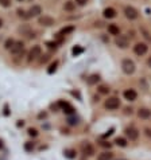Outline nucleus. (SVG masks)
Returning <instances> with one entry per match:
<instances>
[{"label": "nucleus", "mask_w": 151, "mask_h": 160, "mask_svg": "<svg viewBox=\"0 0 151 160\" xmlns=\"http://www.w3.org/2000/svg\"><path fill=\"white\" fill-rule=\"evenodd\" d=\"M81 49H78V47H74L73 49V54H78V53H81Z\"/></svg>", "instance_id": "c9c22d12"}, {"label": "nucleus", "mask_w": 151, "mask_h": 160, "mask_svg": "<svg viewBox=\"0 0 151 160\" xmlns=\"http://www.w3.org/2000/svg\"><path fill=\"white\" fill-rule=\"evenodd\" d=\"M76 3H77L78 5H85V4H86V0H76Z\"/></svg>", "instance_id": "72a5a7b5"}, {"label": "nucleus", "mask_w": 151, "mask_h": 160, "mask_svg": "<svg viewBox=\"0 0 151 160\" xmlns=\"http://www.w3.org/2000/svg\"><path fill=\"white\" fill-rule=\"evenodd\" d=\"M0 4L3 7H10L11 5V0H0Z\"/></svg>", "instance_id": "2f4dec72"}, {"label": "nucleus", "mask_w": 151, "mask_h": 160, "mask_svg": "<svg viewBox=\"0 0 151 160\" xmlns=\"http://www.w3.org/2000/svg\"><path fill=\"white\" fill-rule=\"evenodd\" d=\"M68 122H69L70 125H77L78 124V120H77V117L74 118V117H69L68 118Z\"/></svg>", "instance_id": "7c9ffc66"}, {"label": "nucleus", "mask_w": 151, "mask_h": 160, "mask_svg": "<svg viewBox=\"0 0 151 160\" xmlns=\"http://www.w3.org/2000/svg\"><path fill=\"white\" fill-rule=\"evenodd\" d=\"M147 50H148V46L146 43H136L135 46H134V53H135L136 55H139V57L146 54Z\"/></svg>", "instance_id": "6e6552de"}, {"label": "nucleus", "mask_w": 151, "mask_h": 160, "mask_svg": "<svg viewBox=\"0 0 151 160\" xmlns=\"http://www.w3.org/2000/svg\"><path fill=\"white\" fill-rule=\"evenodd\" d=\"M140 32H142V35L144 36V39L148 40V42H151V34L147 31V30H146V28L142 27V28H140Z\"/></svg>", "instance_id": "4be33fe9"}, {"label": "nucleus", "mask_w": 151, "mask_h": 160, "mask_svg": "<svg viewBox=\"0 0 151 160\" xmlns=\"http://www.w3.org/2000/svg\"><path fill=\"white\" fill-rule=\"evenodd\" d=\"M59 105L62 106V109H63V112L68 114H73L74 113V108L70 104H68V102H59Z\"/></svg>", "instance_id": "2eb2a0df"}, {"label": "nucleus", "mask_w": 151, "mask_h": 160, "mask_svg": "<svg viewBox=\"0 0 151 160\" xmlns=\"http://www.w3.org/2000/svg\"><path fill=\"white\" fill-rule=\"evenodd\" d=\"M115 44H116L119 49H127L130 46V40H128L127 36L124 35H117L115 38Z\"/></svg>", "instance_id": "423d86ee"}, {"label": "nucleus", "mask_w": 151, "mask_h": 160, "mask_svg": "<svg viewBox=\"0 0 151 160\" xmlns=\"http://www.w3.org/2000/svg\"><path fill=\"white\" fill-rule=\"evenodd\" d=\"M63 155H65V157H68V159H74L77 153H76L74 149H65V151H63Z\"/></svg>", "instance_id": "6ab92c4d"}, {"label": "nucleus", "mask_w": 151, "mask_h": 160, "mask_svg": "<svg viewBox=\"0 0 151 160\" xmlns=\"http://www.w3.org/2000/svg\"><path fill=\"white\" fill-rule=\"evenodd\" d=\"M14 43H15V40H14V39H7V40H6V43H4V47H6L7 50H11V47L14 46Z\"/></svg>", "instance_id": "bb28decb"}, {"label": "nucleus", "mask_w": 151, "mask_h": 160, "mask_svg": "<svg viewBox=\"0 0 151 160\" xmlns=\"http://www.w3.org/2000/svg\"><path fill=\"white\" fill-rule=\"evenodd\" d=\"M18 1H23V0H18Z\"/></svg>", "instance_id": "79ce46f5"}, {"label": "nucleus", "mask_w": 151, "mask_h": 160, "mask_svg": "<svg viewBox=\"0 0 151 160\" xmlns=\"http://www.w3.org/2000/svg\"><path fill=\"white\" fill-rule=\"evenodd\" d=\"M123 96H124V98H125L127 101H135L136 97H138V93H136L134 89H127L123 93Z\"/></svg>", "instance_id": "9b49d317"}, {"label": "nucleus", "mask_w": 151, "mask_h": 160, "mask_svg": "<svg viewBox=\"0 0 151 160\" xmlns=\"http://www.w3.org/2000/svg\"><path fill=\"white\" fill-rule=\"evenodd\" d=\"M113 159V153L108 152V151H104L97 155V160H112Z\"/></svg>", "instance_id": "4468645a"}, {"label": "nucleus", "mask_w": 151, "mask_h": 160, "mask_svg": "<svg viewBox=\"0 0 151 160\" xmlns=\"http://www.w3.org/2000/svg\"><path fill=\"white\" fill-rule=\"evenodd\" d=\"M99 81H100V77L97 74H92L89 78H88V83H89V85H94V83H97Z\"/></svg>", "instance_id": "aec40b11"}, {"label": "nucleus", "mask_w": 151, "mask_h": 160, "mask_svg": "<svg viewBox=\"0 0 151 160\" xmlns=\"http://www.w3.org/2000/svg\"><path fill=\"white\" fill-rule=\"evenodd\" d=\"M47 46H49V47H50V49H55V47H57V43H53V42H49V43H47Z\"/></svg>", "instance_id": "f704fd0d"}, {"label": "nucleus", "mask_w": 151, "mask_h": 160, "mask_svg": "<svg viewBox=\"0 0 151 160\" xmlns=\"http://www.w3.org/2000/svg\"><path fill=\"white\" fill-rule=\"evenodd\" d=\"M124 133H125V136L131 141H136L138 137H139V131H138L135 126H128V128H125Z\"/></svg>", "instance_id": "20e7f679"}, {"label": "nucleus", "mask_w": 151, "mask_h": 160, "mask_svg": "<svg viewBox=\"0 0 151 160\" xmlns=\"http://www.w3.org/2000/svg\"><path fill=\"white\" fill-rule=\"evenodd\" d=\"M74 30L73 26H69V27H65V28H62L61 32H59V35H66V34H69V32H72Z\"/></svg>", "instance_id": "b1692460"}, {"label": "nucleus", "mask_w": 151, "mask_h": 160, "mask_svg": "<svg viewBox=\"0 0 151 160\" xmlns=\"http://www.w3.org/2000/svg\"><path fill=\"white\" fill-rule=\"evenodd\" d=\"M101 147H105V148H111V143H107V141H101Z\"/></svg>", "instance_id": "473e14b6"}, {"label": "nucleus", "mask_w": 151, "mask_h": 160, "mask_svg": "<svg viewBox=\"0 0 151 160\" xmlns=\"http://www.w3.org/2000/svg\"><path fill=\"white\" fill-rule=\"evenodd\" d=\"M115 143H116L117 147H127V140L124 137H116Z\"/></svg>", "instance_id": "412c9836"}, {"label": "nucleus", "mask_w": 151, "mask_h": 160, "mask_svg": "<svg viewBox=\"0 0 151 160\" xmlns=\"http://www.w3.org/2000/svg\"><path fill=\"white\" fill-rule=\"evenodd\" d=\"M1 26H3V20L0 19V28H1Z\"/></svg>", "instance_id": "a19ab883"}, {"label": "nucleus", "mask_w": 151, "mask_h": 160, "mask_svg": "<svg viewBox=\"0 0 151 160\" xmlns=\"http://www.w3.org/2000/svg\"><path fill=\"white\" fill-rule=\"evenodd\" d=\"M38 23L41 26H45V27H51V26H54L55 20L51 18V16H47V15H43V16H39L38 19Z\"/></svg>", "instance_id": "0eeeda50"}, {"label": "nucleus", "mask_w": 151, "mask_h": 160, "mask_svg": "<svg viewBox=\"0 0 151 160\" xmlns=\"http://www.w3.org/2000/svg\"><path fill=\"white\" fill-rule=\"evenodd\" d=\"M144 132H146V135H147L148 137H151V129L150 128H146L144 129Z\"/></svg>", "instance_id": "e433bc0d"}, {"label": "nucleus", "mask_w": 151, "mask_h": 160, "mask_svg": "<svg viewBox=\"0 0 151 160\" xmlns=\"http://www.w3.org/2000/svg\"><path fill=\"white\" fill-rule=\"evenodd\" d=\"M30 31H31V28H30V26H22V27H19V32H22V34H30Z\"/></svg>", "instance_id": "a878e982"}, {"label": "nucleus", "mask_w": 151, "mask_h": 160, "mask_svg": "<svg viewBox=\"0 0 151 160\" xmlns=\"http://www.w3.org/2000/svg\"><path fill=\"white\" fill-rule=\"evenodd\" d=\"M125 114H132V109H131V108H125Z\"/></svg>", "instance_id": "4c0bfd02"}, {"label": "nucleus", "mask_w": 151, "mask_h": 160, "mask_svg": "<svg viewBox=\"0 0 151 160\" xmlns=\"http://www.w3.org/2000/svg\"><path fill=\"white\" fill-rule=\"evenodd\" d=\"M124 15H125L127 19L135 20V19H138L139 12H138V10H135V8L132 7V5H125V7H124Z\"/></svg>", "instance_id": "f03ea898"}, {"label": "nucleus", "mask_w": 151, "mask_h": 160, "mask_svg": "<svg viewBox=\"0 0 151 160\" xmlns=\"http://www.w3.org/2000/svg\"><path fill=\"white\" fill-rule=\"evenodd\" d=\"M57 65H58V62L51 63V65H50V67L47 69V73H49V74H53V73L55 71V69H57Z\"/></svg>", "instance_id": "cd10ccee"}, {"label": "nucleus", "mask_w": 151, "mask_h": 160, "mask_svg": "<svg viewBox=\"0 0 151 160\" xmlns=\"http://www.w3.org/2000/svg\"><path fill=\"white\" fill-rule=\"evenodd\" d=\"M18 16H19V18H22V19H28V18H30V16H28V14L26 11H24V10H22V8H18Z\"/></svg>", "instance_id": "5701e85b"}, {"label": "nucleus", "mask_w": 151, "mask_h": 160, "mask_svg": "<svg viewBox=\"0 0 151 160\" xmlns=\"http://www.w3.org/2000/svg\"><path fill=\"white\" fill-rule=\"evenodd\" d=\"M28 16L30 18H34V16H39L41 14H42V8H41V5H32V7L28 10Z\"/></svg>", "instance_id": "f8f14e48"}, {"label": "nucleus", "mask_w": 151, "mask_h": 160, "mask_svg": "<svg viewBox=\"0 0 151 160\" xmlns=\"http://www.w3.org/2000/svg\"><path fill=\"white\" fill-rule=\"evenodd\" d=\"M23 49H24L23 42H15L10 51H11L14 55H19V54H22V53H23Z\"/></svg>", "instance_id": "9d476101"}, {"label": "nucleus", "mask_w": 151, "mask_h": 160, "mask_svg": "<svg viewBox=\"0 0 151 160\" xmlns=\"http://www.w3.org/2000/svg\"><path fill=\"white\" fill-rule=\"evenodd\" d=\"M105 108L108 110H116L119 106H120V101L117 97H109L107 101H105Z\"/></svg>", "instance_id": "7ed1b4c3"}, {"label": "nucleus", "mask_w": 151, "mask_h": 160, "mask_svg": "<svg viewBox=\"0 0 151 160\" xmlns=\"http://www.w3.org/2000/svg\"><path fill=\"white\" fill-rule=\"evenodd\" d=\"M28 135L32 136V137H37V136H38V131H37L35 128H30V129H28Z\"/></svg>", "instance_id": "c756f323"}, {"label": "nucleus", "mask_w": 151, "mask_h": 160, "mask_svg": "<svg viewBox=\"0 0 151 160\" xmlns=\"http://www.w3.org/2000/svg\"><path fill=\"white\" fill-rule=\"evenodd\" d=\"M116 16V11L113 10V8L108 7L104 10V18H107V19H113Z\"/></svg>", "instance_id": "dca6fc26"}, {"label": "nucleus", "mask_w": 151, "mask_h": 160, "mask_svg": "<svg viewBox=\"0 0 151 160\" xmlns=\"http://www.w3.org/2000/svg\"><path fill=\"white\" fill-rule=\"evenodd\" d=\"M81 149H82V153H84L85 156H93V155H94V148H93V145L90 144V143H88V141L82 143Z\"/></svg>", "instance_id": "1a4fd4ad"}, {"label": "nucleus", "mask_w": 151, "mask_h": 160, "mask_svg": "<svg viewBox=\"0 0 151 160\" xmlns=\"http://www.w3.org/2000/svg\"><path fill=\"white\" fill-rule=\"evenodd\" d=\"M24 149H26L27 152H31V151L34 149V144H32V143H30V141H28V143H26V144H24Z\"/></svg>", "instance_id": "c85d7f7f"}, {"label": "nucleus", "mask_w": 151, "mask_h": 160, "mask_svg": "<svg viewBox=\"0 0 151 160\" xmlns=\"http://www.w3.org/2000/svg\"><path fill=\"white\" fill-rule=\"evenodd\" d=\"M147 65H148V67H151V57L147 59Z\"/></svg>", "instance_id": "ea45409f"}, {"label": "nucleus", "mask_w": 151, "mask_h": 160, "mask_svg": "<svg viewBox=\"0 0 151 160\" xmlns=\"http://www.w3.org/2000/svg\"><path fill=\"white\" fill-rule=\"evenodd\" d=\"M74 8H76V3L72 1V0H68V1L63 4V10H65V11H73Z\"/></svg>", "instance_id": "a211bd4d"}, {"label": "nucleus", "mask_w": 151, "mask_h": 160, "mask_svg": "<svg viewBox=\"0 0 151 160\" xmlns=\"http://www.w3.org/2000/svg\"><path fill=\"white\" fill-rule=\"evenodd\" d=\"M41 54H42V49H41V46H32L31 47L30 53H28V62H31V61H35L37 58H39L41 57Z\"/></svg>", "instance_id": "39448f33"}, {"label": "nucleus", "mask_w": 151, "mask_h": 160, "mask_svg": "<svg viewBox=\"0 0 151 160\" xmlns=\"http://www.w3.org/2000/svg\"><path fill=\"white\" fill-rule=\"evenodd\" d=\"M99 92H100L101 94H108L109 93V88L107 85H101V86H99Z\"/></svg>", "instance_id": "393cba45"}, {"label": "nucleus", "mask_w": 151, "mask_h": 160, "mask_svg": "<svg viewBox=\"0 0 151 160\" xmlns=\"http://www.w3.org/2000/svg\"><path fill=\"white\" fill-rule=\"evenodd\" d=\"M138 116H139L140 118H143V120H147V118L151 117V110L147 109V108H140V109L138 110Z\"/></svg>", "instance_id": "ddd939ff"}, {"label": "nucleus", "mask_w": 151, "mask_h": 160, "mask_svg": "<svg viewBox=\"0 0 151 160\" xmlns=\"http://www.w3.org/2000/svg\"><path fill=\"white\" fill-rule=\"evenodd\" d=\"M121 70L125 73V74H134L135 73V63L131 59H124L121 62Z\"/></svg>", "instance_id": "f257e3e1"}, {"label": "nucleus", "mask_w": 151, "mask_h": 160, "mask_svg": "<svg viewBox=\"0 0 151 160\" xmlns=\"http://www.w3.org/2000/svg\"><path fill=\"white\" fill-rule=\"evenodd\" d=\"M108 32L111 34V35H120V30H119V27H117L116 24H109L108 26Z\"/></svg>", "instance_id": "f3484780"}, {"label": "nucleus", "mask_w": 151, "mask_h": 160, "mask_svg": "<svg viewBox=\"0 0 151 160\" xmlns=\"http://www.w3.org/2000/svg\"><path fill=\"white\" fill-rule=\"evenodd\" d=\"M112 133H113V129H109V131H108V133H105V135H104V137H107V136H111Z\"/></svg>", "instance_id": "58836bf2"}]
</instances>
